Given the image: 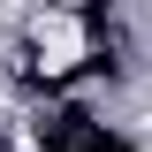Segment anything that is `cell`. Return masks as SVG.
Wrapping results in <instances>:
<instances>
[{
    "label": "cell",
    "mask_w": 152,
    "mask_h": 152,
    "mask_svg": "<svg viewBox=\"0 0 152 152\" xmlns=\"http://www.w3.org/2000/svg\"><path fill=\"white\" fill-rule=\"evenodd\" d=\"M31 46H38V69H76V61H91V38L76 15H38L31 23Z\"/></svg>",
    "instance_id": "1"
}]
</instances>
